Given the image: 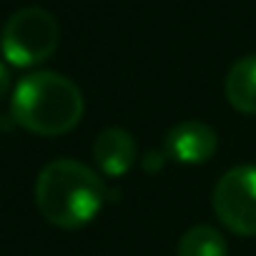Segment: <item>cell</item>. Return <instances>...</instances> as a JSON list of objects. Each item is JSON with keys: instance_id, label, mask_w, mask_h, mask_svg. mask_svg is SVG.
I'll use <instances>...</instances> for the list:
<instances>
[{"instance_id": "1", "label": "cell", "mask_w": 256, "mask_h": 256, "mask_svg": "<svg viewBox=\"0 0 256 256\" xmlns=\"http://www.w3.org/2000/svg\"><path fill=\"white\" fill-rule=\"evenodd\" d=\"M108 198L103 178L80 161L58 158L43 166L36 178V206L40 216L58 228H80L90 224Z\"/></svg>"}, {"instance_id": "2", "label": "cell", "mask_w": 256, "mask_h": 256, "mask_svg": "<svg viewBox=\"0 0 256 256\" xmlns=\"http://www.w3.org/2000/svg\"><path fill=\"white\" fill-rule=\"evenodd\" d=\"M10 116L36 136H60L73 131L83 118V93L60 73L36 70L16 86Z\"/></svg>"}, {"instance_id": "3", "label": "cell", "mask_w": 256, "mask_h": 256, "mask_svg": "<svg viewBox=\"0 0 256 256\" xmlns=\"http://www.w3.org/2000/svg\"><path fill=\"white\" fill-rule=\"evenodd\" d=\"M60 40L58 20L38 6L16 10L0 30V50L10 66L33 68L48 60Z\"/></svg>"}, {"instance_id": "4", "label": "cell", "mask_w": 256, "mask_h": 256, "mask_svg": "<svg viewBox=\"0 0 256 256\" xmlns=\"http://www.w3.org/2000/svg\"><path fill=\"white\" fill-rule=\"evenodd\" d=\"M211 204L228 231L256 236V166L244 164L228 168L218 178Z\"/></svg>"}, {"instance_id": "5", "label": "cell", "mask_w": 256, "mask_h": 256, "mask_svg": "<svg viewBox=\"0 0 256 256\" xmlns=\"http://www.w3.org/2000/svg\"><path fill=\"white\" fill-rule=\"evenodd\" d=\"M216 148H218V136L204 120L176 123L166 134V141H164L166 158L184 164V166H198V164L211 161Z\"/></svg>"}, {"instance_id": "6", "label": "cell", "mask_w": 256, "mask_h": 256, "mask_svg": "<svg viewBox=\"0 0 256 256\" xmlns=\"http://www.w3.org/2000/svg\"><path fill=\"white\" fill-rule=\"evenodd\" d=\"M93 158L103 176L120 178L134 168L138 158L136 138L126 128H106L93 141Z\"/></svg>"}, {"instance_id": "7", "label": "cell", "mask_w": 256, "mask_h": 256, "mask_svg": "<svg viewBox=\"0 0 256 256\" xmlns=\"http://www.w3.org/2000/svg\"><path fill=\"white\" fill-rule=\"evenodd\" d=\"M224 90L234 110L256 116V56H244L231 66Z\"/></svg>"}, {"instance_id": "8", "label": "cell", "mask_w": 256, "mask_h": 256, "mask_svg": "<svg viewBox=\"0 0 256 256\" xmlns=\"http://www.w3.org/2000/svg\"><path fill=\"white\" fill-rule=\"evenodd\" d=\"M176 256H228V246L214 226H194L178 238Z\"/></svg>"}, {"instance_id": "9", "label": "cell", "mask_w": 256, "mask_h": 256, "mask_svg": "<svg viewBox=\"0 0 256 256\" xmlns=\"http://www.w3.org/2000/svg\"><path fill=\"white\" fill-rule=\"evenodd\" d=\"M8 90H10V70L3 60H0V100L8 96Z\"/></svg>"}]
</instances>
